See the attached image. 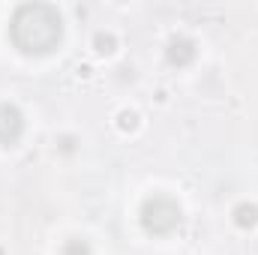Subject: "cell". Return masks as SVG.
Instances as JSON below:
<instances>
[{"instance_id": "cell-3", "label": "cell", "mask_w": 258, "mask_h": 255, "mask_svg": "<svg viewBox=\"0 0 258 255\" xmlns=\"http://www.w3.org/2000/svg\"><path fill=\"white\" fill-rule=\"evenodd\" d=\"M21 132H24V117H21V111H18L15 105H9V102H0V144L12 147V144L21 138Z\"/></svg>"}, {"instance_id": "cell-4", "label": "cell", "mask_w": 258, "mask_h": 255, "mask_svg": "<svg viewBox=\"0 0 258 255\" xmlns=\"http://www.w3.org/2000/svg\"><path fill=\"white\" fill-rule=\"evenodd\" d=\"M195 42L189 36H174L171 42H168V48H165V57H168V63L171 66H189L195 60Z\"/></svg>"}, {"instance_id": "cell-2", "label": "cell", "mask_w": 258, "mask_h": 255, "mask_svg": "<svg viewBox=\"0 0 258 255\" xmlns=\"http://www.w3.org/2000/svg\"><path fill=\"white\" fill-rule=\"evenodd\" d=\"M138 216H141V228H144L147 234L165 237V234L177 231V225H180V219H183V210H180V204H177L171 195L156 192V195L144 198Z\"/></svg>"}, {"instance_id": "cell-7", "label": "cell", "mask_w": 258, "mask_h": 255, "mask_svg": "<svg viewBox=\"0 0 258 255\" xmlns=\"http://www.w3.org/2000/svg\"><path fill=\"white\" fill-rule=\"evenodd\" d=\"M93 45H96L99 54H111V51H114V36H111V33H96Z\"/></svg>"}, {"instance_id": "cell-8", "label": "cell", "mask_w": 258, "mask_h": 255, "mask_svg": "<svg viewBox=\"0 0 258 255\" xmlns=\"http://www.w3.org/2000/svg\"><path fill=\"white\" fill-rule=\"evenodd\" d=\"M135 111H120V129H135Z\"/></svg>"}, {"instance_id": "cell-5", "label": "cell", "mask_w": 258, "mask_h": 255, "mask_svg": "<svg viewBox=\"0 0 258 255\" xmlns=\"http://www.w3.org/2000/svg\"><path fill=\"white\" fill-rule=\"evenodd\" d=\"M231 216H234V225L243 228V231H249V228H255L258 225V207L255 204H249V201H240V204L231 210Z\"/></svg>"}, {"instance_id": "cell-1", "label": "cell", "mask_w": 258, "mask_h": 255, "mask_svg": "<svg viewBox=\"0 0 258 255\" xmlns=\"http://www.w3.org/2000/svg\"><path fill=\"white\" fill-rule=\"evenodd\" d=\"M9 36L24 54H48L63 36V18L51 3H24L9 21Z\"/></svg>"}, {"instance_id": "cell-6", "label": "cell", "mask_w": 258, "mask_h": 255, "mask_svg": "<svg viewBox=\"0 0 258 255\" xmlns=\"http://www.w3.org/2000/svg\"><path fill=\"white\" fill-rule=\"evenodd\" d=\"M60 255H93V252H90V243L84 237H69L63 243V249H60Z\"/></svg>"}]
</instances>
